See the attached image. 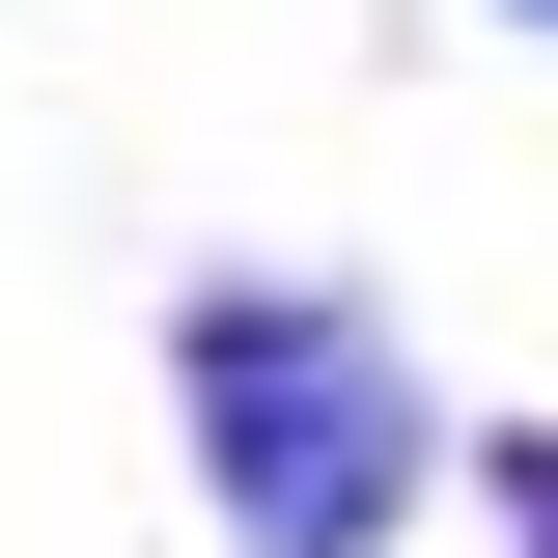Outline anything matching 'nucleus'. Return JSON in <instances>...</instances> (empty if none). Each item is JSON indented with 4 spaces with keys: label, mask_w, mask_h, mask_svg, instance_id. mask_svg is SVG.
Returning a JSON list of instances; mask_svg holds the SVG:
<instances>
[{
    "label": "nucleus",
    "mask_w": 558,
    "mask_h": 558,
    "mask_svg": "<svg viewBox=\"0 0 558 558\" xmlns=\"http://www.w3.org/2000/svg\"><path fill=\"white\" fill-rule=\"evenodd\" d=\"M196 418H223V531L252 558H363L418 502V391L363 307H196Z\"/></svg>",
    "instance_id": "obj_1"
},
{
    "label": "nucleus",
    "mask_w": 558,
    "mask_h": 558,
    "mask_svg": "<svg viewBox=\"0 0 558 558\" xmlns=\"http://www.w3.org/2000/svg\"><path fill=\"white\" fill-rule=\"evenodd\" d=\"M502 531H531V558H558V447H502Z\"/></svg>",
    "instance_id": "obj_2"
},
{
    "label": "nucleus",
    "mask_w": 558,
    "mask_h": 558,
    "mask_svg": "<svg viewBox=\"0 0 558 558\" xmlns=\"http://www.w3.org/2000/svg\"><path fill=\"white\" fill-rule=\"evenodd\" d=\"M531 28H558V0H531Z\"/></svg>",
    "instance_id": "obj_3"
}]
</instances>
